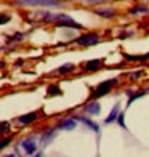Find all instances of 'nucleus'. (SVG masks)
<instances>
[{"instance_id":"6","label":"nucleus","mask_w":149,"mask_h":157,"mask_svg":"<svg viewBox=\"0 0 149 157\" xmlns=\"http://www.w3.org/2000/svg\"><path fill=\"white\" fill-rule=\"evenodd\" d=\"M35 119H37V112H29V114H24V116L18 117L16 120H18V124H21V125H27V124L34 122Z\"/></svg>"},{"instance_id":"12","label":"nucleus","mask_w":149,"mask_h":157,"mask_svg":"<svg viewBox=\"0 0 149 157\" xmlns=\"http://www.w3.org/2000/svg\"><path fill=\"white\" fill-rule=\"evenodd\" d=\"M96 15L98 16H103V18H114V15H116V11L114 10H108V8H96Z\"/></svg>"},{"instance_id":"15","label":"nucleus","mask_w":149,"mask_h":157,"mask_svg":"<svg viewBox=\"0 0 149 157\" xmlns=\"http://www.w3.org/2000/svg\"><path fill=\"white\" fill-rule=\"evenodd\" d=\"M138 13H149V8L146 6H135L130 10V15H138Z\"/></svg>"},{"instance_id":"21","label":"nucleus","mask_w":149,"mask_h":157,"mask_svg":"<svg viewBox=\"0 0 149 157\" xmlns=\"http://www.w3.org/2000/svg\"><path fill=\"white\" fill-rule=\"evenodd\" d=\"M132 77L130 78H138V75H141V72H133V74H130Z\"/></svg>"},{"instance_id":"2","label":"nucleus","mask_w":149,"mask_h":157,"mask_svg":"<svg viewBox=\"0 0 149 157\" xmlns=\"http://www.w3.org/2000/svg\"><path fill=\"white\" fill-rule=\"evenodd\" d=\"M18 5L24 6H61L59 0H18Z\"/></svg>"},{"instance_id":"17","label":"nucleus","mask_w":149,"mask_h":157,"mask_svg":"<svg viewBox=\"0 0 149 157\" xmlns=\"http://www.w3.org/2000/svg\"><path fill=\"white\" fill-rule=\"evenodd\" d=\"M59 87H56V85H52V87H48V95H59Z\"/></svg>"},{"instance_id":"11","label":"nucleus","mask_w":149,"mask_h":157,"mask_svg":"<svg viewBox=\"0 0 149 157\" xmlns=\"http://www.w3.org/2000/svg\"><path fill=\"white\" fill-rule=\"evenodd\" d=\"M119 104H116L114 108L111 109V112H109V116L104 119V124H112L114 122V120H117V117H119Z\"/></svg>"},{"instance_id":"24","label":"nucleus","mask_w":149,"mask_h":157,"mask_svg":"<svg viewBox=\"0 0 149 157\" xmlns=\"http://www.w3.org/2000/svg\"><path fill=\"white\" fill-rule=\"evenodd\" d=\"M146 91H147V93H149V87H147V88H146Z\"/></svg>"},{"instance_id":"1","label":"nucleus","mask_w":149,"mask_h":157,"mask_svg":"<svg viewBox=\"0 0 149 157\" xmlns=\"http://www.w3.org/2000/svg\"><path fill=\"white\" fill-rule=\"evenodd\" d=\"M116 83H117V78H116V77H114V78H111V80H104V82H101L93 91H91L90 99H96V98H101V96H104V95H108V93H109V90L114 87Z\"/></svg>"},{"instance_id":"13","label":"nucleus","mask_w":149,"mask_h":157,"mask_svg":"<svg viewBox=\"0 0 149 157\" xmlns=\"http://www.w3.org/2000/svg\"><path fill=\"white\" fill-rule=\"evenodd\" d=\"M55 136V130H53V128H50V130H48V133H44V136H42V144H48V143H50V140H52Z\"/></svg>"},{"instance_id":"18","label":"nucleus","mask_w":149,"mask_h":157,"mask_svg":"<svg viewBox=\"0 0 149 157\" xmlns=\"http://www.w3.org/2000/svg\"><path fill=\"white\" fill-rule=\"evenodd\" d=\"M117 122L119 125L124 128V130H127V125H125V120H124V114H119V117H117Z\"/></svg>"},{"instance_id":"8","label":"nucleus","mask_w":149,"mask_h":157,"mask_svg":"<svg viewBox=\"0 0 149 157\" xmlns=\"http://www.w3.org/2000/svg\"><path fill=\"white\" fill-rule=\"evenodd\" d=\"M77 120H79V122H82V124H85V125H87L88 128H90V130H93L95 133H98L99 132V127L93 122V120H90V119H87V117H83V116H77L75 117Z\"/></svg>"},{"instance_id":"5","label":"nucleus","mask_w":149,"mask_h":157,"mask_svg":"<svg viewBox=\"0 0 149 157\" xmlns=\"http://www.w3.org/2000/svg\"><path fill=\"white\" fill-rule=\"evenodd\" d=\"M21 147H23L26 151V154H29V155H34L35 151H37V144H35V141H32V140H23Z\"/></svg>"},{"instance_id":"7","label":"nucleus","mask_w":149,"mask_h":157,"mask_svg":"<svg viewBox=\"0 0 149 157\" xmlns=\"http://www.w3.org/2000/svg\"><path fill=\"white\" fill-rule=\"evenodd\" d=\"M99 111H101V104H99L98 101H95V103H90V104L85 106V112L90 114V116H98Z\"/></svg>"},{"instance_id":"19","label":"nucleus","mask_w":149,"mask_h":157,"mask_svg":"<svg viewBox=\"0 0 149 157\" xmlns=\"http://www.w3.org/2000/svg\"><path fill=\"white\" fill-rule=\"evenodd\" d=\"M13 42H19V40H23V34H16V35H13Z\"/></svg>"},{"instance_id":"3","label":"nucleus","mask_w":149,"mask_h":157,"mask_svg":"<svg viewBox=\"0 0 149 157\" xmlns=\"http://www.w3.org/2000/svg\"><path fill=\"white\" fill-rule=\"evenodd\" d=\"M53 21H56L61 27H74V29H82V26L74 21L71 16L64 15V13H59V15H53Z\"/></svg>"},{"instance_id":"16","label":"nucleus","mask_w":149,"mask_h":157,"mask_svg":"<svg viewBox=\"0 0 149 157\" xmlns=\"http://www.w3.org/2000/svg\"><path fill=\"white\" fill-rule=\"evenodd\" d=\"M128 93H130V98H128V101H127V104H128V106H130V104H132L136 98H141V96L144 95L143 91H138V93H132V91H128Z\"/></svg>"},{"instance_id":"9","label":"nucleus","mask_w":149,"mask_h":157,"mask_svg":"<svg viewBox=\"0 0 149 157\" xmlns=\"http://www.w3.org/2000/svg\"><path fill=\"white\" fill-rule=\"evenodd\" d=\"M77 122L79 120L77 119H67V120H63V122L59 124V130H72V128H75L77 127Z\"/></svg>"},{"instance_id":"10","label":"nucleus","mask_w":149,"mask_h":157,"mask_svg":"<svg viewBox=\"0 0 149 157\" xmlns=\"http://www.w3.org/2000/svg\"><path fill=\"white\" fill-rule=\"evenodd\" d=\"M99 67H101V59H90L83 64L85 71H98Z\"/></svg>"},{"instance_id":"20","label":"nucleus","mask_w":149,"mask_h":157,"mask_svg":"<svg viewBox=\"0 0 149 157\" xmlns=\"http://www.w3.org/2000/svg\"><path fill=\"white\" fill-rule=\"evenodd\" d=\"M10 141H11L10 138H5V140H3V143H2V149H5V147H6V144H10Z\"/></svg>"},{"instance_id":"23","label":"nucleus","mask_w":149,"mask_h":157,"mask_svg":"<svg viewBox=\"0 0 149 157\" xmlns=\"http://www.w3.org/2000/svg\"><path fill=\"white\" fill-rule=\"evenodd\" d=\"M35 157H42V154H35Z\"/></svg>"},{"instance_id":"22","label":"nucleus","mask_w":149,"mask_h":157,"mask_svg":"<svg viewBox=\"0 0 149 157\" xmlns=\"http://www.w3.org/2000/svg\"><path fill=\"white\" fill-rule=\"evenodd\" d=\"M3 157H15V155H13V154H8V155H3Z\"/></svg>"},{"instance_id":"4","label":"nucleus","mask_w":149,"mask_h":157,"mask_svg":"<svg viewBox=\"0 0 149 157\" xmlns=\"http://www.w3.org/2000/svg\"><path fill=\"white\" fill-rule=\"evenodd\" d=\"M98 42H99V35L95 32H88V34L80 35L79 39H75L74 44L80 45V47H91V45H96Z\"/></svg>"},{"instance_id":"14","label":"nucleus","mask_w":149,"mask_h":157,"mask_svg":"<svg viewBox=\"0 0 149 157\" xmlns=\"http://www.w3.org/2000/svg\"><path fill=\"white\" fill-rule=\"evenodd\" d=\"M69 71H74V64H66V66H61L55 71V74H66Z\"/></svg>"}]
</instances>
